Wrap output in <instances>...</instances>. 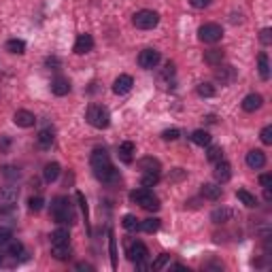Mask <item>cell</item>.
<instances>
[{
  "label": "cell",
  "instance_id": "obj_1",
  "mask_svg": "<svg viewBox=\"0 0 272 272\" xmlns=\"http://www.w3.org/2000/svg\"><path fill=\"white\" fill-rule=\"evenodd\" d=\"M51 217L57 223H68V226L77 221L75 208H73V204H70V200H66L64 196L53 198V202H51Z\"/></svg>",
  "mask_w": 272,
  "mask_h": 272
},
{
  "label": "cell",
  "instance_id": "obj_2",
  "mask_svg": "<svg viewBox=\"0 0 272 272\" xmlns=\"http://www.w3.org/2000/svg\"><path fill=\"white\" fill-rule=\"evenodd\" d=\"M85 119H87L89 126L98 128V130H104V128H109V124H111V113L102 104H89L87 113H85Z\"/></svg>",
  "mask_w": 272,
  "mask_h": 272
},
{
  "label": "cell",
  "instance_id": "obj_3",
  "mask_svg": "<svg viewBox=\"0 0 272 272\" xmlns=\"http://www.w3.org/2000/svg\"><path fill=\"white\" fill-rule=\"evenodd\" d=\"M130 200L143 206L145 210H158L160 208V198L151 192L149 187H138L134 192H130Z\"/></svg>",
  "mask_w": 272,
  "mask_h": 272
},
{
  "label": "cell",
  "instance_id": "obj_4",
  "mask_svg": "<svg viewBox=\"0 0 272 272\" xmlns=\"http://www.w3.org/2000/svg\"><path fill=\"white\" fill-rule=\"evenodd\" d=\"M132 23L138 30H153L160 23V15L156 13V11H151V9H143L132 17Z\"/></svg>",
  "mask_w": 272,
  "mask_h": 272
},
{
  "label": "cell",
  "instance_id": "obj_5",
  "mask_svg": "<svg viewBox=\"0 0 272 272\" xmlns=\"http://www.w3.org/2000/svg\"><path fill=\"white\" fill-rule=\"evenodd\" d=\"M19 200V189L13 185H5L0 187V213H9L17 206Z\"/></svg>",
  "mask_w": 272,
  "mask_h": 272
},
{
  "label": "cell",
  "instance_id": "obj_6",
  "mask_svg": "<svg viewBox=\"0 0 272 272\" xmlns=\"http://www.w3.org/2000/svg\"><path fill=\"white\" fill-rule=\"evenodd\" d=\"M198 37H200V41H202V43H210L213 45V43L221 41L223 30H221L219 23H204V26H200Z\"/></svg>",
  "mask_w": 272,
  "mask_h": 272
},
{
  "label": "cell",
  "instance_id": "obj_7",
  "mask_svg": "<svg viewBox=\"0 0 272 272\" xmlns=\"http://www.w3.org/2000/svg\"><path fill=\"white\" fill-rule=\"evenodd\" d=\"M126 255L130 262H145V259L149 257V249H147V245H143L140 240H132V243H128V249H126Z\"/></svg>",
  "mask_w": 272,
  "mask_h": 272
},
{
  "label": "cell",
  "instance_id": "obj_8",
  "mask_svg": "<svg viewBox=\"0 0 272 272\" xmlns=\"http://www.w3.org/2000/svg\"><path fill=\"white\" fill-rule=\"evenodd\" d=\"M162 60V55L158 49H143L138 53V66L140 68H145V70H151V68H156Z\"/></svg>",
  "mask_w": 272,
  "mask_h": 272
},
{
  "label": "cell",
  "instance_id": "obj_9",
  "mask_svg": "<svg viewBox=\"0 0 272 272\" xmlns=\"http://www.w3.org/2000/svg\"><path fill=\"white\" fill-rule=\"evenodd\" d=\"M94 174H96V179L98 181H102V183H106V185H115V183H119V170H115L111 164L109 166H104V168H100V170H94Z\"/></svg>",
  "mask_w": 272,
  "mask_h": 272
},
{
  "label": "cell",
  "instance_id": "obj_10",
  "mask_svg": "<svg viewBox=\"0 0 272 272\" xmlns=\"http://www.w3.org/2000/svg\"><path fill=\"white\" fill-rule=\"evenodd\" d=\"M89 164H92L94 170H100V168H104V166H109V164H111L109 151H106V149H94L92 158H89Z\"/></svg>",
  "mask_w": 272,
  "mask_h": 272
},
{
  "label": "cell",
  "instance_id": "obj_11",
  "mask_svg": "<svg viewBox=\"0 0 272 272\" xmlns=\"http://www.w3.org/2000/svg\"><path fill=\"white\" fill-rule=\"evenodd\" d=\"M245 162H247V166H249L251 170H259V168L266 166V153L259 151V149H253V151L247 153Z\"/></svg>",
  "mask_w": 272,
  "mask_h": 272
},
{
  "label": "cell",
  "instance_id": "obj_12",
  "mask_svg": "<svg viewBox=\"0 0 272 272\" xmlns=\"http://www.w3.org/2000/svg\"><path fill=\"white\" fill-rule=\"evenodd\" d=\"M73 49H75L77 55H85V53H89V51L94 49V37H92V34H79Z\"/></svg>",
  "mask_w": 272,
  "mask_h": 272
},
{
  "label": "cell",
  "instance_id": "obj_13",
  "mask_svg": "<svg viewBox=\"0 0 272 272\" xmlns=\"http://www.w3.org/2000/svg\"><path fill=\"white\" fill-rule=\"evenodd\" d=\"M134 85V79L130 77V75H119L115 79V83H113V92L117 94V96H124V94H128L130 89H132Z\"/></svg>",
  "mask_w": 272,
  "mask_h": 272
},
{
  "label": "cell",
  "instance_id": "obj_14",
  "mask_svg": "<svg viewBox=\"0 0 272 272\" xmlns=\"http://www.w3.org/2000/svg\"><path fill=\"white\" fill-rule=\"evenodd\" d=\"M215 79L219 81L221 85H230V83H234V79H236V68L234 66H221L219 64V70L215 73Z\"/></svg>",
  "mask_w": 272,
  "mask_h": 272
},
{
  "label": "cell",
  "instance_id": "obj_15",
  "mask_svg": "<svg viewBox=\"0 0 272 272\" xmlns=\"http://www.w3.org/2000/svg\"><path fill=\"white\" fill-rule=\"evenodd\" d=\"M13 122H15V126H19V128H32L34 124H37V117H34V113H30V111H26V109H19V111L13 115Z\"/></svg>",
  "mask_w": 272,
  "mask_h": 272
},
{
  "label": "cell",
  "instance_id": "obj_16",
  "mask_svg": "<svg viewBox=\"0 0 272 272\" xmlns=\"http://www.w3.org/2000/svg\"><path fill=\"white\" fill-rule=\"evenodd\" d=\"M215 179H217V183H228L232 179V166L226 160H219L215 164Z\"/></svg>",
  "mask_w": 272,
  "mask_h": 272
},
{
  "label": "cell",
  "instance_id": "obj_17",
  "mask_svg": "<svg viewBox=\"0 0 272 272\" xmlns=\"http://www.w3.org/2000/svg\"><path fill=\"white\" fill-rule=\"evenodd\" d=\"M262 104H264V98L259 96V94H249V96H245V100H243V111L255 113L262 109Z\"/></svg>",
  "mask_w": 272,
  "mask_h": 272
},
{
  "label": "cell",
  "instance_id": "obj_18",
  "mask_svg": "<svg viewBox=\"0 0 272 272\" xmlns=\"http://www.w3.org/2000/svg\"><path fill=\"white\" fill-rule=\"evenodd\" d=\"M0 249H3L7 255H11V257L23 255V245H21L17 238H9L7 243H3V245H0Z\"/></svg>",
  "mask_w": 272,
  "mask_h": 272
},
{
  "label": "cell",
  "instance_id": "obj_19",
  "mask_svg": "<svg viewBox=\"0 0 272 272\" xmlns=\"http://www.w3.org/2000/svg\"><path fill=\"white\" fill-rule=\"evenodd\" d=\"M234 215H236V213H234L232 208L221 206V208H215V210L210 213V219L215 221V223H228V221H232V219H234Z\"/></svg>",
  "mask_w": 272,
  "mask_h": 272
},
{
  "label": "cell",
  "instance_id": "obj_20",
  "mask_svg": "<svg viewBox=\"0 0 272 272\" xmlns=\"http://www.w3.org/2000/svg\"><path fill=\"white\" fill-rule=\"evenodd\" d=\"M134 153H136V147H134L132 140H126V143L119 145V160H122L124 164H132Z\"/></svg>",
  "mask_w": 272,
  "mask_h": 272
},
{
  "label": "cell",
  "instance_id": "obj_21",
  "mask_svg": "<svg viewBox=\"0 0 272 272\" xmlns=\"http://www.w3.org/2000/svg\"><path fill=\"white\" fill-rule=\"evenodd\" d=\"M51 92L55 94V96H66V94L70 92V81L66 77H55L51 81Z\"/></svg>",
  "mask_w": 272,
  "mask_h": 272
},
{
  "label": "cell",
  "instance_id": "obj_22",
  "mask_svg": "<svg viewBox=\"0 0 272 272\" xmlns=\"http://www.w3.org/2000/svg\"><path fill=\"white\" fill-rule=\"evenodd\" d=\"M138 170L140 172H160L162 164L156 158H143V160H138Z\"/></svg>",
  "mask_w": 272,
  "mask_h": 272
},
{
  "label": "cell",
  "instance_id": "obj_23",
  "mask_svg": "<svg viewBox=\"0 0 272 272\" xmlns=\"http://www.w3.org/2000/svg\"><path fill=\"white\" fill-rule=\"evenodd\" d=\"M200 192H202V196L206 200H219L221 194H223V189L217 183H202V189H200Z\"/></svg>",
  "mask_w": 272,
  "mask_h": 272
},
{
  "label": "cell",
  "instance_id": "obj_24",
  "mask_svg": "<svg viewBox=\"0 0 272 272\" xmlns=\"http://www.w3.org/2000/svg\"><path fill=\"white\" fill-rule=\"evenodd\" d=\"M51 255L55 259H60V262H66L73 255V249H70V245L64 243V245H51Z\"/></svg>",
  "mask_w": 272,
  "mask_h": 272
},
{
  "label": "cell",
  "instance_id": "obj_25",
  "mask_svg": "<svg viewBox=\"0 0 272 272\" xmlns=\"http://www.w3.org/2000/svg\"><path fill=\"white\" fill-rule=\"evenodd\" d=\"M60 172H62L60 164H57V162H49V164L45 166V170H43V176H45V181H47V183H53V181H57Z\"/></svg>",
  "mask_w": 272,
  "mask_h": 272
},
{
  "label": "cell",
  "instance_id": "obj_26",
  "mask_svg": "<svg viewBox=\"0 0 272 272\" xmlns=\"http://www.w3.org/2000/svg\"><path fill=\"white\" fill-rule=\"evenodd\" d=\"M37 143H39L41 149H49L53 145V130H49V128L41 130L39 136H37Z\"/></svg>",
  "mask_w": 272,
  "mask_h": 272
},
{
  "label": "cell",
  "instance_id": "obj_27",
  "mask_svg": "<svg viewBox=\"0 0 272 272\" xmlns=\"http://www.w3.org/2000/svg\"><path fill=\"white\" fill-rule=\"evenodd\" d=\"M257 70H259V77L264 81L270 79V62H268V55L266 53H259L257 55Z\"/></svg>",
  "mask_w": 272,
  "mask_h": 272
},
{
  "label": "cell",
  "instance_id": "obj_28",
  "mask_svg": "<svg viewBox=\"0 0 272 272\" xmlns=\"http://www.w3.org/2000/svg\"><path fill=\"white\" fill-rule=\"evenodd\" d=\"M204 62H206L208 66H219V64L223 62V51H221V49H208V51L204 53Z\"/></svg>",
  "mask_w": 272,
  "mask_h": 272
},
{
  "label": "cell",
  "instance_id": "obj_29",
  "mask_svg": "<svg viewBox=\"0 0 272 272\" xmlns=\"http://www.w3.org/2000/svg\"><path fill=\"white\" fill-rule=\"evenodd\" d=\"M7 51L15 53V55L26 53V43H23L21 39H11V41H7Z\"/></svg>",
  "mask_w": 272,
  "mask_h": 272
},
{
  "label": "cell",
  "instance_id": "obj_30",
  "mask_svg": "<svg viewBox=\"0 0 272 272\" xmlns=\"http://www.w3.org/2000/svg\"><path fill=\"white\" fill-rule=\"evenodd\" d=\"M160 226H162V219H158V217H149V219H145V221H140V230L147 232V234L158 232Z\"/></svg>",
  "mask_w": 272,
  "mask_h": 272
},
{
  "label": "cell",
  "instance_id": "obj_31",
  "mask_svg": "<svg viewBox=\"0 0 272 272\" xmlns=\"http://www.w3.org/2000/svg\"><path fill=\"white\" fill-rule=\"evenodd\" d=\"M236 198H238L240 202H243L245 206H249V208L257 206V198H255L253 194H249V192H247V189H238V192H236Z\"/></svg>",
  "mask_w": 272,
  "mask_h": 272
},
{
  "label": "cell",
  "instance_id": "obj_32",
  "mask_svg": "<svg viewBox=\"0 0 272 272\" xmlns=\"http://www.w3.org/2000/svg\"><path fill=\"white\" fill-rule=\"evenodd\" d=\"M192 140L200 147H206V145H210V134L206 132V130H196V132L192 134Z\"/></svg>",
  "mask_w": 272,
  "mask_h": 272
},
{
  "label": "cell",
  "instance_id": "obj_33",
  "mask_svg": "<svg viewBox=\"0 0 272 272\" xmlns=\"http://www.w3.org/2000/svg\"><path fill=\"white\" fill-rule=\"evenodd\" d=\"M68 230L66 228H57V230H53L51 232V245H64V243H68Z\"/></svg>",
  "mask_w": 272,
  "mask_h": 272
},
{
  "label": "cell",
  "instance_id": "obj_34",
  "mask_svg": "<svg viewBox=\"0 0 272 272\" xmlns=\"http://www.w3.org/2000/svg\"><path fill=\"white\" fill-rule=\"evenodd\" d=\"M208 151H206V160L213 162V164H217L219 160H223V149L217 147V145H206Z\"/></svg>",
  "mask_w": 272,
  "mask_h": 272
},
{
  "label": "cell",
  "instance_id": "obj_35",
  "mask_svg": "<svg viewBox=\"0 0 272 272\" xmlns=\"http://www.w3.org/2000/svg\"><path fill=\"white\" fill-rule=\"evenodd\" d=\"M122 226H124L128 232H138V230H140V219H136L134 215H126L124 221H122Z\"/></svg>",
  "mask_w": 272,
  "mask_h": 272
},
{
  "label": "cell",
  "instance_id": "obj_36",
  "mask_svg": "<svg viewBox=\"0 0 272 272\" xmlns=\"http://www.w3.org/2000/svg\"><path fill=\"white\" fill-rule=\"evenodd\" d=\"M160 181V172H143V176H140V185L143 187H153L158 185Z\"/></svg>",
  "mask_w": 272,
  "mask_h": 272
},
{
  "label": "cell",
  "instance_id": "obj_37",
  "mask_svg": "<svg viewBox=\"0 0 272 272\" xmlns=\"http://www.w3.org/2000/svg\"><path fill=\"white\" fill-rule=\"evenodd\" d=\"M43 206H45V200H43V196H32V198L28 200V208H30L32 213H39V210H43Z\"/></svg>",
  "mask_w": 272,
  "mask_h": 272
},
{
  "label": "cell",
  "instance_id": "obj_38",
  "mask_svg": "<svg viewBox=\"0 0 272 272\" xmlns=\"http://www.w3.org/2000/svg\"><path fill=\"white\" fill-rule=\"evenodd\" d=\"M215 85H213V83H200L198 85V94H200V96H204V98H213V96H215Z\"/></svg>",
  "mask_w": 272,
  "mask_h": 272
},
{
  "label": "cell",
  "instance_id": "obj_39",
  "mask_svg": "<svg viewBox=\"0 0 272 272\" xmlns=\"http://www.w3.org/2000/svg\"><path fill=\"white\" fill-rule=\"evenodd\" d=\"M0 174H3L5 176V179H11V181H13V179H19V168H15V166H3V168H0Z\"/></svg>",
  "mask_w": 272,
  "mask_h": 272
},
{
  "label": "cell",
  "instance_id": "obj_40",
  "mask_svg": "<svg viewBox=\"0 0 272 272\" xmlns=\"http://www.w3.org/2000/svg\"><path fill=\"white\" fill-rule=\"evenodd\" d=\"M168 259H170V255H168V253H162V255L156 259V262H153V266H151V268H153V270H162L164 266L168 264Z\"/></svg>",
  "mask_w": 272,
  "mask_h": 272
},
{
  "label": "cell",
  "instance_id": "obj_41",
  "mask_svg": "<svg viewBox=\"0 0 272 272\" xmlns=\"http://www.w3.org/2000/svg\"><path fill=\"white\" fill-rule=\"evenodd\" d=\"M179 136H181V132H179V130H176V128L164 130V132H162V138H164V140H176Z\"/></svg>",
  "mask_w": 272,
  "mask_h": 272
},
{
  "label": "cell",
  "instance_id": "obj_42",
  "mask_svg": "<svg viewBox=\"0 0 272 272\" xmlns=\"http://www.w3.org/2000/svg\"><path fill=\"white\" fill-rule=\"evenodd\" d=\"M259 138H262L264 145H272V126H266L262 130V134H259Z\"/></svg>",
  "mask_w": 272,
  "mask_h": 272
},
{
  "label": "cell",
  "instance_id": "obj_43",
  "mask_svg": "<svg viewBox=\"0 0 272 272\" xmlns=\"http://www.w3.org/2000/svg\"><path fill=\"white\" fill-rule=\"evenodd\" d=\"M9 238H13V232H11L9 226H0V245L7 243Z\"/></svg>",
  "mask_w": 272,
  "mask_h": 272
},
{
  "label": "cell",
  "instance_id": "obj_44",
  "mask_svg": "<svg viewBox=\"0 0 272 272\" xmlns=\"http://www.w3.org/2000/svg\"><path fill=\"white\" fill-rule=\"evenodd\" d=\"M259 41H262L264 45H270L272 43V30L270 28H264L262 34H259Z\"/></svg>",
  "mask_w": 272,
  "mask_h": 272
},
{
  "label": "cell",
  "instance_id": "obj_45",
  "mask_svg": "<svg viewBox=\"0 0 272 272\" xmlns=\"http://www.w3.org/2000/svg\"><path fill=\"white\" fill-rule=\"evenodd\" d=\"M189 3H192L194 9H206L213 3V0H189Z\"/></svg>",
  "mask_w": 272,
  "mask_h": 272
},
{
  "label": "cell",
  "instance_id": "obj_46",
  "mask_svg": "<svg viewBox=\"0 0 272 272\" xmlns=\"http://www.w3.org/2000/svg\"><path fill=\"white\" fill-rule=\"evenodd\" d=\"M259 183H262V187H270L272 185V176L270 174H262L259 176Z\"/></svg>",
  "mask_w": 272,
  "mask_h": 272
},
{
  "label": "cell",
  "instance_id": "obj_47",
  "mask_svg": "<svg viewBox=\"0 0 272 272\" xmlns=\"http://www.w3.org/2000/svg\"><path fill=\"white\" fill-rule=\"evenodd\" d=\"M9 145H11V140H9L7 136L0 138V151H3V153H7V151H9Z\"/></svg>",
  "mask_w": 272,
  "mask_h": 272
},
{
  "label": "cell",
  "instance_id": "obj_48",
  "mask_svg": "<svg viewBox=\"0 0 272 272\" xmlns=\"http://www.w3.org/2000/svg\"><path fill=\"white\" fill-rule=\"evenodd\" d=\"M47 66H60V60H57V57H47Z\"/></svg>",
  "mask_w": 272,
  "mask_h": 272
},
{
  "label": "cell",
  "instance_id": "obj_49",
  "mask_svg": "<svg viewBox=\"0 0 272 272\" xmlns=\"http://www.w3.org/2000/svg\"><path fill=\"white\" fill-rule=\"evenodd\" d=\"M264 200H266V202H270V200H272V192H270V187H264Z\"/></svg>",
  "mask_w": 272,
  "mask_h": 272
},
{
  "label": "cell",
  "instance_id": "obj_50",
  "mask_svg": "<svg viewBox=\"0 0 272 272\" xmlns=\"http://www.w3.org/2000/svg\"><path fill=\"white\" fill-rule=\"evenodd\" d=\"M77 270H94V266H89V264H77Z\"/></svg>",
  "mask_w": 272,
  "mask_h": 272
},
{
  "label": "cell",
  "instance_id": "obj_51",
  "mask_svg": "<svg viewBox=\"0 0 272 272\" xmlns=\"http://www.w3.org/2000/svg\"><path fill=\"white\" fill-rule=\"evenodd\" d=\"M0 266H3V255H0Z\"/></svg>",
  "mask_w": 272,
  "mask_h": 272
}]
</instances>
